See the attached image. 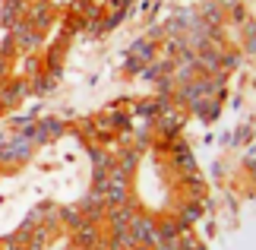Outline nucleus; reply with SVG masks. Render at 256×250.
Returning a JSON list of instances; mask_svg holds the SVG:
<instances>
[{
  "label": "nucleus",
  "mask_w": 256,
  "mask_h": 250,
  "mask_svg": "<svg viewBox=\"0 0 256 250\" xmlns=\"http://www.w3.org/2000/svg\"><path fill=\"white\" fill-rule=\"evenodd\" d=\"M26 95H28V89H26L22 76H10L0 83V108H16Z\"/></svg>",
  "instance_id": "9d476101"
},
{
  "label": "nucleus",
  "mask_w": 256,
  "mask_h": 250,
  "mask_svg": "<svg viewBox=\"0 0 256 250\" xmlns=\"http://www.w3.org/2000/svg\"><path fill=\"white\" fill-rule=\"evenodd\" d=\"M140 158H142V149H136V146H124V149H114V165L120 168L124 174H136L140 171Z\"/></svg>",
  "instance_id": "ddd939ff"
},
{
  "label": "nucleus",
  "mask_w": 256,
  "mask_h": 250,
  "mask_svg": "<svg viewBox=\"0 0 256 250\" xmlns=\"http://www.w3.org/2000/svg\"><path fill=\"white\" fill-rule=\"evenodd\" d=\"M35 149L38 146L28 136L13 133L6 143H0V171H16V168H22L28 158L35 155Z\"/></svg>",
  "instance_id": "f03ea898"
},
{
  "label": "nucleus",
  "mask_w": 256,
  "mask_h": 250,
  "mask_svg": "<svg viewBox=\"0 0 256 250\" xmlns=\"http://www.w3.org/2000/svg\"><path fill=\"white\" fill-rule=\"evenodd\" d=\"M64 250H82V247H76V244H66V247H64Z\"/></svg>",
  "instance_id": "aec40b11"
},
{
  "label": "nucleus",
  "mask_w": 256,
  "mask_h": 250,
  "mask_svg": "<svg viewBox=\"0 0 256 250\" xmlns=\"http://www.w3.org/2000/svg\"><path fill=\"white\" fill-rule=\"evenodd\" d=\"M22 19H26V23H32L38 32H44V29L54 23V7L48 4V0H32V4L26 7V16Z\"/></svg>",
  "instance_id": "9b49d317"
},
{
  "label": "nucleus",
  "mask_w": 256,
  "mask_h": 250,
  "mask_svg": "<svg viewBox=\"0 0 256 250\" xmlns=\"http://www.w3.org/2000/svg\"><path fill=\"white\" fill-rule=\"evenodd\" d=\"M0 250H26V244L16 234H6V237H0Z\"/></svg>",
  "instance_id": "a211bd4d"
},
{
  "label": "nucleus",
  "mask_w": 256,
  "mask_h": 250,
  "mask_svg": "<svg viewBox=\"0 0 256 250\" xmlns=\"http://www.w3.org/2000/svg\"><path fill=\"white\" fill-rule=\"evenodd\" d=\"M73 209H76V212H80V215L86 218V222H92V225H104L108 206H104V199L98 196V193H92V190H88V193H82L80 199H76Z\"/></svg>",
  "instance_id": "0eeeda50"
},
{
  "label": "nucleus",
  "mask_w": 256,
  "mask_h": 250,
  "mask_svg": "<svg viewBox=\"0 0 256 250\" xmlns=\"http://www.w3.org/2000/svg\"><path fill=\"white\" fill-rule=\"evenodd\" d=\"M222 73H231V70H238L240 67V48H231V45H224L222 48Z\"/></svg>",
  "instance_id": "f3484780"
},
{
  "label": "nucleus",
  "mask_w": 256,
  "mask_h": 250,
  "mask_svg": "<svg viewBox=\"0 0 256 250\" xmlns=\"http://www.w3.org/2000/svg\"><path fill=\"white\" fill-rule=\"evenodd\" d=\"M26 7H28V0H4V4H0V29L10 32L16 23H22Z\"/></svg>",
  "instance_id": "f8f14e48"
},
{
  "label": "nucleus",
  "mask_w": 256,
  "mask_h": 250,
  "mask_svg": "<svg viewBox=\"0 0 256 250\" xmlns=\"http://www.w3.org/2000/svg\"><path fill=\"white\" fill-rule=\"evenodd\" d=\"M200 212H202V206L200 203H193V199H180V203L174 206V222L184 228V231H190V225L200 218Z\"/></svg>",
  "instance_id": "4468645a"
},
{
  "label": "nucleus",
  "mask_w": 256,
  "mask_h": 250,
  "mask_svg": "<svg viewBox=\"0 0 256 250\" xmlns=\"http://www.w3.org/2000/svg\"><path fill=\"white\" fill-rule=\"evenodd\" d=\"M64 57H66V42L60 38L54 48H48V54L42 57V67H44V73L57 79V73H60V67H64Z\"/></svg>",
  "instance_id": "2eb2a0df"
},
{
  "label": "nucleus",
  "mask_w": 256,
  "mask_h": 250,
  "mask_svg": "<svg viewBox=\"0 0 256 250\" xmlns=\"http://www.w3.org/2000/svg\"><path fill=\"white\" fill-rule=\"evenodd\" d=\"M218 7L228 13V10H234V7H240V0H218Z\"/></svg>",
  "instance_id": "6ab92c4d"
},
{
  "label": "nucleus",
  "mask_w": 256,
  "mask_h": 250,
  "mask_svg": "<svg viewBox=\"0 0 256 250\" xmlns=\"http://www.w3.org/2000/svg\"><path fill=\"white\" fill-rule=\"evenodd\" d=\"M104 241V228L102 225H92V222H82L80 228L70 231V244L82 247V250H98Z\"/></svg>",
  "instance_id": "6e6552de"
},
{
  "label": "nucleus",
  "mask_w": 256,
  "mask_h": 250,
  "mask_svg": "<svg viewBox=\"0 0 256 250\" xmlns=\"http://www.w3.org/2000/svg\"><path fill=\"white\" fill-rule=\"evenodd\" d=\"M152 228H155V215H146V212H140V215H136L133 222L126 225V234H130L133 247H146V250H149Z\"/></svg>",
  "instance_id": "1a4fd4ad"
},
{
  "label": "nucleus",
  "mask_w": 256,
  "mask_h": 250,
  "mask_svg": "<svg viewBox=\"0 0 256 250\" xmlns=\"http://www.w3.org/2000/svg\"><path fill=\"white\" fill-rule=\"evenodd\" d=\"M140 212H142L140 203H136V199H126V203L114 206V209H108V215H104V225H102V228H104L108 234H114V231H126V225H130Z\"/></svg>",
  "instance_id": "39448f33"
},
{
  "label": "nucleus",
  "mask_w": 256,
  "mask_h": 250,
  "mask_svg": "<svg viewBox=\"0 0 256 250\" xmlns=\"http://www.w3.org/2000/svg\"><path fill=\"white\" fill-rule=\"evenodd\" d=\"M164 152H168V168L180 177H190L193 171H196V162H193V152H190V146L186 143H180V139H174V143H168L164 146Z\"/></svg>",
  "instance_id": "7ed1b4c3"
},
{
  "label": "nucleus",
  "mask_w": 256,
  "mask_h": 250,
  "mask_svg": "<svg viewBox=\"0 0 256 250\" xmlns=\"http://www.w3.org/2000/svg\"><path fill=\"white\" fill-rule=\"evenodd\" d=\"M88 162H92V174H108V168L114 165V152L104 146H92L88 149Z\"/></svg>",
  "instance_id": "dca6fc26"
},
{
  "label": "nucleus",
  "mask_w": 256,
  "mask_h": 250,
  "mask_svg": "<svg viewBox=\"0 0 256 250\" xmlns=\"http://www.w3.org/2000/svg\"><path fill=\"white\" fill-rule=\"evenodd\" d=\"M42 45H44V32H38V29L32 23H16L13 29H10V38H6V48H4V54H13L19 51L22 57L28 54H38L42 51Z\"/></svg>",
  "instance_id": "f257e3e1"
},
{
  "label": "nucleus",
  "mask_w": 256,
  "mask_h": 250,
  "mask_svg": "<svg viewBox=\"0 0 256 250\" xmlns=\"http://www.w3.org/2000/svg\"><path fill=\"white\" fill-rule=\"evenodd\" d=\"M66 130L70 127H66L60 117H42V121L35 117L32 130H28V139H32L35 146H48V143H54V139H60Z\"/></svg>",
  "instance_id": "20e7f679"
},
{
  "label": "nucleus",
  "mask_w": 256,
  "mask_h": 250,
  "mask_svg": "<svg viewBox=\"0 0 256 250\" xmlns=\"http://www.w3.org/2000/svg\"><path fill=\"white\" fill-rule=\"evenodd\" d=\"M155 54H158V48H155L149 38H136V42L130 45V51H126L124 70H126V73H140L149 61H155Z\"/></svg>",
  "instance_id": "423d86ee"
}]
</instances>
